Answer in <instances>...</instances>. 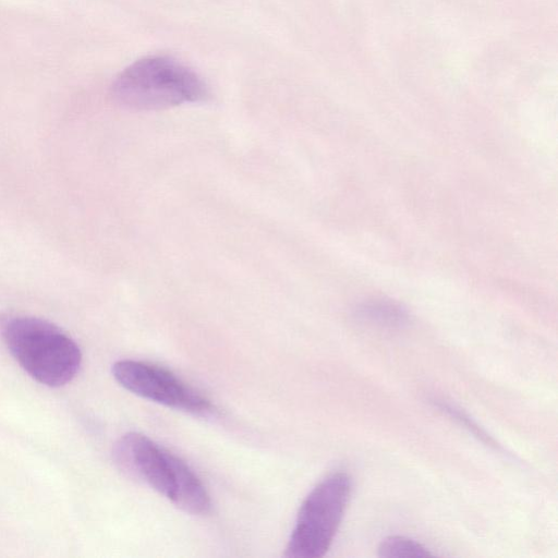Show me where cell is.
Instances as JSON below:
<instances>
[{
    "mask_svg": "<svg viewBox=\"0 0 558 558\" xmlns=\"http://www.w3.org/2000/svg\"><path fill=\"white\" fill-rule=\"evenodd\" d=\"M118 468L165 496L181 510L206 514L211 500L204 484L179 457L140 433L123 435L113 447Z\"/></svg>",
    "mask_w": 558,
    "mask_h": 558,
    "instance_id": "6da1fadb",
    "label": "cell"
},
{
    "mask_svg": "<svg viewBox=\"0 0 558 558\" xmlns=\"http://www.w3.org/2000/svg\"><path fill=\"white\" fill-rule=\"evenodd\" d=\"M2 339L16 362L38 383L60 387L77 374L82 353L56 325L33 316H11L1 324Z\"/></svg>",
    "mask_w": 558,
    "mask_h": 558,
    "instance_id": "7a4b0ae2",
    "label": "cell"
},
{
    "mask_svg": "<svg viewBox=\"0 0 558 558\" xmlns=\"http://www.w3.org/2000/svg\"><path fill=\"white\" fill-rule=\"evenodd\" d=\"M113 98L134 110H159L197 102L208 95L204 81L167 56H149L124 69L112 85Z\"/></svg>",
    "mask_w": 558,
    "mask_h": 558,
    "instance_id": "3957f363",
    "label": "cell"
},
{
    "mask_svg": "<svg viewBox=\"0 0 558 558\" xmlns=\"http://www.w3.org/2000/svg\"><path fill=\"white\" fill-rule=\"evenodd\" d=\"M351 490L352 481L344 471H336L324 477L302 502L283 556H324L340 526Z\"/></svg>",
    "mask_w": 558,
    "mask_h": 558,
    "instance_id": "277c9868",
    "label": "cell"
},
{
    "mask_svg": "<svg viewBox=\"0 0 558 558\" xmlns=\"http://www.w3.org/2000/svg\"><path fill=\"white\" fill-rule=\"evenodd\" d=\"M111 372L123 388L138 397L196 415L213 411L209 400L161 366L120 360L112 365Z\"/></svg>",
    "mask_w": 558,
    "mask_h": 558,
    "instance_id": "5b68a950",
    "label": "cell"
},
{
    "mask_svg": "<svg viewBox=\"0 0 558 558\" xmlns=\"http://www.w3.org/2000/svg\"><path fill=\"white\" fill-rule=\"evenodd\" d=\"M355 313L361 320L381 328H399L409 322L408 312L401 305L384 299L364 302Z\"/></svg>",
    "mask_w": 558,
    "mask_h": 558,
    "instance_id": "8992f818",
    "label": "cell"
},
{
    "mask_svg": "<svg viewBox=\"0 0 558 558\" xmlns=\"http://www.w3.org/2000/svg\"><path fill=\"white\" fill-rule=\"evenodd\" d=\"M435 408H437L440 412L449 416L457 424L466 429L470 434L476 437L480 441L485 444L486 446L494 448L496 450H501V447L496 440L482 427L477 424L475 420H473L466 412H464L461 408L452 404L444 399H432L430 401Z\"/></svg>",
    "mask_w": 558,
    "mask_h": 558,
    "instance_id": "52a82bcc",
    "label": "cell"
},
{
    "mask_svg": "<svg viewBox=\"0 0 558 558\" xmlns=\"http://www.w3.org/2000/svg\"><path fill=\"white\" fill-rule=\"evenodd\" d=\"M380 557H430L434 554L423 544L400 535L384 538L378 546Z\"/></svg>",
    "mask_w": 558,
    "mask_h": 558,
    "instance_id": "ba28073f",
    "label": "cell"
}]
</instances>
